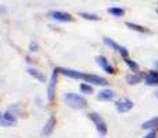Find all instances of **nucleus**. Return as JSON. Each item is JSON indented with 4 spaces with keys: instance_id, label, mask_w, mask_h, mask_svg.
I'll return each instance as SVG.
<instances>
[{
    "instance_id": "1",
    "label": "nucleus",
    "mask_w": 158,
    "mask_h": 138,
    "mask_svg": "<svg viewBox=\"0 0 158 138\" xmlns=\"http://www.w3.org/2000/svg\"><path fill=\"white\" fill-rule=\"evenodd\" d=\"M64 101H65L67 105L74 109H85L87 106L86 98L79 94H75V93H67V94H64Z\"/></svg>"
},
{
    "instance_id": "2",
    "label": "nucleus",
    "mask_w": 158,
    "mask_h": 138,
    "mask_svg": "<svg viewBox=\"0 0 158 138\" xmlns=\"http://www.w3.org/2000/svg\"><path fill=\"white\" fill-rule=\"evenodd\" d=\"M87 116H89V119L94 123L97 133L100 134V136H106L107 131H108V127H107V123L104 122L103 117H101L98 113H96V112H90Z\"/></svg>"
},
{
    "instance_id": "3",
    "label": "nucleus",
    "mask_w": 158,
    "mask_h": 138,
    "mask_svg": "<svg viewBox=\"0 0 158 138\" xmlns=\"http://www.w3.org/2000/svg\"><path fill=\"white\" fill-rule=\"evenodd\" d=\"M103 41H104V44H107V46L111 47L112 50H115V51H117L122 58H129V51L126 50V47L118 44L117 41H114L112 39H110V37H104Z\"/></svg>"
},
{
    "instance_id": "4",
    "label": "nucleus",
    "mask_w": 158,
    "mask_h": 138,
    "mask_svg": "<svg viewBox=\"0 0 158 138\" xmlns=\"http://www.w3.org/2000/svg\"><path fill=\"white\" fill-rule=\"evenodd\" d=\"M58 68H56L53 70V75L50 77L49 81V86H47V100L52 102L54 100V95H56V87H57V76H58Z\"/></svg>"
},
{
    "instance_id": "5",
    "label": "nucleus",
    "mask_w": 158,
    "mask_h": 138,
    "mask_svg": "<svg viewBox=\"0 0 158 138\" xmlns=\"http://www.w3.org/2000/svg\"><path fill=\"white\" fill-rule=\"evenodd\" d=\"M49 17L52 19H56V21H60V22H72L74 21V17H72L69 13L58 11V10H52L49 13Z\"/></svg>"
},
{
    "instance_id": "6",
    "label": "nucleus",
    "mask_w": 158,
    "mask_h": 138,
    "mask_svg": "<svg viewBox=\"0 0 158 138\" xmlns=\"http://www.w3.org/2000/svg\"><path fill=\"white\" fill-rule=\"evenodd\" d=\"M115 108L119 113H126L133 109V101H131L129 98H121L115 102Z\"/></svg>"
},
{
    "instance_id": "7",
    "label": "nucleus",
    "mask_w": 158,
    "mask_h": 138,
    "mask_svg": "<svg viewBox=\"0 0 158 138\" xmlns=\"http://www.w3.org/2000/svg\"><path fill=\"white\" fill-rule=\"evenodd\" d=\"M83 80L89 84H96V86H107V84H108L107 79L101 77V76H97V75H92V73H85Z\"/></svg>"
},
{
    "instance_id": "8",
    "label": "nucleus",
    "mask_w": 158,
    "mask_h": 138,
    "mask_svg": "<svg viewBox=\"0 0 158 138\" xmlns=\"http://www.w3.org/2000/svg\"><path fill=\"white\" fill-rule=\"evenodd\" d=\"M17 123V116L11 112H3L0 116V126L3 127H8V126H14Z\"/></svg>"
},
{
    "instance_id": "9",
    "label": "nucleus",
    "mask_w": 158,
    "mask_h": 138,
    "mask_svg": "<svg viewBox=\"0 0 158 138\" xmlns=\"http://www.w3.org/2000/svg\"><path fill=\"white\" fill-rule=\"evenodd\" d=\"M58 72L63 73L64 76H68L71 79H75V80H83L85 79V73L79 72V70H74L69 68H58Z\"/></svg>"
},
{
    "instance_id": "10",
    "label": "nucleus",
    "mask_w": 158,
    "mask_h": 138,
    "mask_svg": "<svg viewBox=\"0 0 158 138\" xmlns=\"http://www.w3.org/2000/svg\"><path fill=\"white\" fill-rule=\"evenodd\" d=\"M96 62H97V65L100 66V68H103L106 70L107 73H110V75H115V69L112 68L111 65H110V62L107 61L106 57H103V55H98L97 58H96Z\"/></svg>"
},
{
    "instance_id": "11",
    "label": "nucleus",
    "mask_w": 158,
    "mask_h": 138,
    "mask_svg": "<svg viewBox=\"0 0 158 138\" xmlns=\"http://www.w3.org/2000/svg\"><path fill=\"white\" fill-rule=\"evenodd\" d=\"M144 77H146L144 72H132L131 75L126 76V81L129 84H139Z\"/></svg>"
},
{
    "instance_id": "12",
    "label": "nucleus",
    "mask_w": 158,
    "mask_h": 138,
    "mask_svg": "<svg viewBox=\"0 0 158 138\" xmlns=\"http://www.w3.org/2000/svg\"><path fill=\"white\" fill-rule=\"evenodd\" d=\"M115 98V93L110 89H104L101 91H98L97 94V100L98 101H111Z\"/></svg>"
},
{
    "instance_id": "13",
    "label": "nucleus",
    "mask_w": 158,
    "mask_h": 138,
    "mask_svg": "<svg viewBox=\"0 0 158 138\" xmlns=\"http://www.w3.org/2000/svg\"><path fill=\"white\" fill-rule=\"evenodd\" d=\"M144 81L147 86H158V72L156 70H150L146 73Z\"/></svg>"
},
{
    "instance_id": "14",
    "label": "nucleus",
    "mask_w": 158,
    "mask_h": 138,
    "mask_svg": "<svg viewBox=\"0 0 158 138\" xmlns=\"http://www.w3.org/2000/svg\"><path fill=\"white\" fill-rule=\"evenodd\" d=\"M54 127H56V116H52L49 120H47V123L44 124L43 127V131H42V134H43L44 137L50 136V134L54 131Z\"/></svg>"
},
{
    "instance_id": "15",
    "label": "nucleus",
    "mask_w": 158,
    "mask_h": 138,
    "mask_svg": "<svg viewBox=\"0 0 158 138\" xmlns=\"http://www.w3.org/2000/svg\"><path fill=\"white\" fill-rule=\"evenodd\" d=\"M142 128L143 130H154V128H158V117H153V119L147 120V122H143Z\"/></svg>"
},
{
    "instance_id": "16",
    "label": "nucleus",
    "mask_w": 158,
    "mask_h": 138,
    "mask_svg": "<svg viewBox=\"0 0 158 138\" xmlns=\"http://www.w3.org/2000/svg\"><path fill=\"white\" fill-rule=\"evenodd\" d=\"M28 73H29L31 76H32L33 79H36V80L42 81V83H44L46 81V77H44V75L42 72H39L38 69H33V68H29L28 69Z\"/></svg>"
},
{
    "instance_id": "17",
    "label": "nucleus",
    "mask_w": 158,
    "mask_h": 138,
    "mask_svg": "<svg viewBox=\"0 0 158 138\" xmlns=\"http://www.w3.org/2000/svg\"><path fill=\"white\" fill-rule=\"evenodd\" d=\"M126 26L132 30H136V32H140V33H144V32H148V29H146L144 26L142 25H137V24H133V22H126Z\"/></svg>"
},
{
    "instance_id": "18",
    "label": "nucleus",
    "mask_w": 158,
    "mask_h": 138,
    "mask_svg": "<svg viewBox=\"0 0 158 138\" xmlns=\"http://www.w3.org/2000/svg\"><path fill=\"white\" fill-rule=\"evenodd\" d=\"M107 11H108L111 15H114V17H122L123 14H125V10L121 8V7H110Z\"/></svg>"
},
{
    "instance_id": "19",
    "label": "nucleus",
    "mask_w": 158,
    "mask_h": 138,
    "mask_svg": "<svg viewBox=\"0 0 158 138\" xmlns=\"http://www.w3.org/2000/svg\"><path fill=\"white\" fill-rule=\"evenodd\" d=\"M123 61H125V64L128 65V68L131 69L132 72H139V65H137L133 60H131V58H123Z\"/></svg>"
},
{
    "instance_id": "20",
    "label": "nucleus",
    "mask_w": 158,
    "mask_h": 138,
    "mask_svg": "<svg viewBox=\"0 0 158 138\" xmlns=\"http://www.w3.org/2000/svg\"><path fill=\"white\" fill-rule=\"evenodd\" d=\"M79 89H81V91L83 93V94H89V95L93 94V87L90 86L89 83H82Z\"/></svg>"
},
{
    "instance_id": "21",
    "label": "nucleus",
    "mask_w": 158,
    "mask_h": 138,
    "mask_svg": "<svg viewBox=\"0 0 158 138\" xmlns=\"http://www.w3.org/2000/svg\"><path fill=\"white\" fill-rule=\"evenodd\" d=\"M81 17L85 19H89V21H98L100 17H97L96 14H89V13H81Z\"/></svg>"
},
{
    "instance_id": "22",
    "label": "nucleus",
    "mask_w": 158,
    "mask_h": 138,
    "mask_svg": "<svg viewBox=\"0 0 158 138\" xmlns=\"http://www.w3.org/2000/svg\"><path fill=\"white\" fill-rule=\"evenodd\" d=\"M38 49H39V46L36 41H32V43L29 44V51H38Z\"/></svg>"
},
{
    "instance_id": "23",
    "label": "nucleus",
    "mask_w": 158,
    "mask_h": 138,
    "mask_svg": "<svg viewBox=\"0 0 158 138\" xmlns=\"http://www.w3.org/2000/svg\"><path fill=\"white\" fill-rule=\"evenodd\" d=\"M158 136H157V131H150L148 134H146L143 138H157Z\"/></svg>"
},
{
    "instance_id": "24",
    "label": "nucleus",
    "mask_w": 158,
    "mask_h": 138,
    "mask_svg": "<svg viewBox=\"0 0 158 138\" xmlns=\"http://www.w3.org/2000/svg\"><path fill=\"white\" fill-rule=\"evenodd\" d=\"M156 69L158 70V61H157V62H156Z\"/></svg>"
},
{
    "instance_id": "25",
    "label": "nucleus",
    "mask_w": 158,
    "mask_h": 138,
    "mask_svg": "<svg viewBox=\"0 0 158 138\" xmlns=\"http://www.w3.org/2000/svg\"><path fill=\"white\" fill-rule=\"evenodd\" d=\"M156 97H157V98H158V91H157V93H156Z\"/></svg>"
},
{
    "instance_id": "26",
    "label": "nucleus",
    "mask_w": 158,
    "mask_h": 138,
    "mask_svg": "<svg viewBox=\"0 0 158 138\" xmlns=\"http://www.w3.org/2000/svg\"><path fill=\"white\" fill-rule=\"evenodd\" d=\"M157 13H158V8H157Z\"/></svg>"
}]
</instances>
